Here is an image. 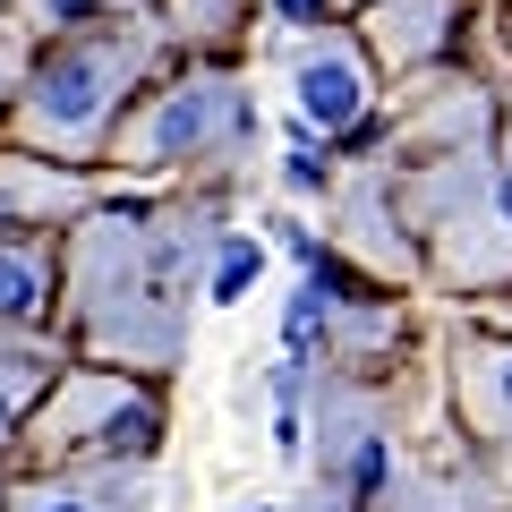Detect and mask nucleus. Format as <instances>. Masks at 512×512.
Masks as SVG:
<instances>
[{"mask_svg":"<svg viewBox=\"0 0 512 512\" xmlns=\"http://www.w3.org/2000/svg\"><path fill=\"white\" fill-rule=\"evenodd\" d=\"M137 69H146V43H69V52H52L35 69V86H26V137L35 146H94L103 137V120L128 103V86H137Z\"/></svg>","mask_w":512,"mask_h":512,"instance_id":"1","label":"nucleus"},{"mask_svg":"<svg viewBox=\"0 0 512 512\" xmlns=\"http://www.w3.org/2000/svg\"><path fill=\"white\" fill-rule=\"evenodd\" d=\"M43 436L86 444V453H103V461H120V453L137 461L163 436V410H154V393H137V384H120V376H69L52 393V410H43Z\"/></svg>","mask_w":512,"mask_h":512,"instance_id":"2","label":"nucleus"},{"mask_svg":"<svg viewBox=\"0 0 512 512\" xmlns=\"http://www.w3.org/2000/svg\"><path fill=\"white\" fill-rule=\"evenodd\" d=\"M248 128H256V111L239 103L231 77H180L146 120L128 128V154L137 163H171V154H205L214 137H248Z\"/></svg>","mask_w":512,"mask_h":512,"instance_id":"3","label":"nucleus"},{"mask_svg":"<svg viewBox=\"0 0 512 512\" xmlns=\"http://www.w3.org/2000/svg\"><path fill=\"white\" fill-rule=\"evenodd\" d=\"M367 94H376V69H367V52L350 35H308L291 52V103L308 128H325V137H342V128L367 120Z\"/></svg>","mask_w":512,"mask_h":512,"instance_id":"4","label":"nucleus"},{"mask_svg":"<svg viewBox=\"0 0 512 512\" xmlns=\"http://www.w3.org/2000/svg\"><path fill=\"white\" fill-rule=\"evenodd\" d=\"M367 35H376V52L393 60V69H410V60H427V52L453 43V0H376Z\"/></svg>","mask_w":512,"mask_h":512,"instance_id":"5","label":"nucleus"},{"mask_svg":"<svg viewBox=\"0 0 512 512\" xmlns=\"http://www.w3.org/2000/svg\"><path fill=\"white\" fill-rule=\"evenodd\" d=\"M52 316V256L9 239L0 248V325H43Z\"/></svg>","mask_w":512,"mask_h":512,"instance_id":"6","label":"nucleus"},{"mask_svg":"<svg viewBox=\"0 0 512 512\" xmlns=\"http://www.w3.org/2000/svg\"><path fill=\"white\" fill-rule=\"evenodd\" d=\"M9 512H146V495L128 478H60V487H26Z\"/></svg>","mask_w":512,"mask_h":512,"instance_id":"7","label":"nucleus"},{"mask_svg":"<svg viewBox=\"0 0 512 512\" xmlns=\"http://www.w3.org/2000/svg\"><path fill=\"white\" fill-rule=\"evenodd\" d=\"M43 384H52V359L43 350H0V436L26 419V402H35Z\"/></svg>","mask_w":512,"mask_h":512,"instance_id":"8","label":"nucleus"},{"mask_svg":"<svg viewBox=\"0 0 512 512\" xmlns=\"http://www.w3.org/2000/svg\"><path fill=\"white\" fill-rule=\"evenodd\" d=\"M470 384H478V410H487L495 427H512V342H504V350H478V359H470Z\"/></svg>","mask_w":512,"mask_h":512,"instance_id":"9","label":"nucleus"},{"mask_svg":"<svg viewBox=\"0 0 512 512\" xmlns=\"http://www.w3.org/2000/svg\"><path fill=\"white\" fill-rule=\"evenodd\" d=\"M325 316H333V291H325V274H308V282L291 291V316H282V333H291V359L316 342V333H325Z\"/></svg>","mask_w":512,"mask_h":512,"instance_id":"10","label":"nucleus"},{"mask_svg":"<svg viewBox=\"0 0 512 512\" xmlns=\"http://www.w3.org/2000/svg\"><path fill=\"white\" fill-rule=\"evenodd\" d=\"M256 274H265V248H256V239H222V256H214V299H248Z\"/></svg>","mask_w":512,"mask_h":512,"instance_id":"11","label":"nucleus"},{"mask_svg":"<svg viewBox=\"0 0 512 512\" xmlns=\"http://www.w3.org/2000/svg\"><path fill=\"white\" fill-rule=\"evenodd\" d=\"M239 18V0H171V26L180 35H222Z\"/></svg>","mask_w":512,"mask_h":512,"instance_id":"12","label":"nucleus"},{"mask_svg":"<svg viewBox=\"0 0 512 512\" xmlns=\"http://www.w3.org/2000/svg\"><path fill=\"white\" fill-rule=\"evenodd\" d=\"M282 180H291L299 197L325 188V154H316V137H291V146H282Z\"/></svg>","mask_w":512,"mask_h":512,"instance_id":"13","label":"nucleus"},{"mask_svg":"<svg viewBox=\"0 0 512 512\" xmlns=\"http://www.w3.org/2000/svg\"><path fill=\"white\" fill-rule=\"evenodd\" d=\"M35 18L69 35V26H94V18H103V0H35Z\"/></svg>","mask_w":512,"mask_h":512,"instance_id":"14","label":"nucleus"},{"mask_svg":"<svg viewBox=\"0 0 512 512\" xmlns=\"http://www.w3.org/2000/svg\"><path fill=\"white\" fill-rule=\"evenodd\" d=\"M299 444H308V419H299V410H274V453L299 461Z\"/></svg>","mask_w":512,"mask_h":512,"instance_id":"15","label":"nucleus"},{"mask_svg":"<svg viewBox=\"0 0 512 512\" xmlns=\"http://www.w3.org/2000/svg\"><path fill=\"white\" fill-rule=\"evenodd\" d=\"M350 478H359V495H376V487H384V436H367V444H359V470H350Z\"/></svg>","mask_w":512,"mask_h":512,"instance_id":"16","label":"nucleus"},{"mask_svg":"<svg viewBox=\"0 0 512 512\" xmlns=\"http://www.w3.org/2000/svg\"><path fill=\"white\" fill-rule=\"evenodd\" d=\"M265 9H274L282 26H316V18H325V0H265Z\"/></svg>","mask_w":512,"mask_h":512,"instance_id":"17","label":"nucleus"},{"mask_svg":"<svg viewBox=\"0 0 512 512\" xmlns=\"http://www.w3.org/2000/svg\"><path fill=\"white\" fill-rule=\"evenodd\" d=\"M495 222H504V231H512V171H504V180H495Z\"/></svg>","mask_w":512,"mask_h":512,"instance_id":"18","label":"nucleus"},{"mask_svg":"<svg viewBox=\"0 0 512 512\" xmlns=\"http://www.w3.org/2000/svg\"><path fill=\"white\" fill-rule=\"evenodd\" d=\"M256 512H274V504H256Z\"/></svg>","mask_w":512,"mask_h":512,"instance_id":"19","label":"nucleus"},{"mask_svg":"<svg viewBox=\"0 0 512 512\" xmlns=\"http://www.w3.org/2000/svg\"><path fill=\"white\" fill-rule=\"evenodd\" d=\"M0 94H9V86H0Z\"/></svg>","mask_w":512,"mask_h":512,"instance_id":"20","label":"nucleus"}]
</instances>
